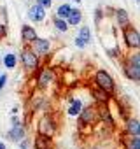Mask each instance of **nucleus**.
I'll use <instances>...</instances> for the list:
<instances>
[{"mask_svg": "<svg viewBox=\"0 0 140 149\" xmlns=\"http://www.w3.org/2000/svg\"><path fill=\"white\" fill-rule=\"evenodd\" d=\"M124 74L131 81H140V53H133L124 61Z\"/></svg>", "mask_w": 140, "mask_h": 149, "instance_id": "1", "label": "nucleus"}, {"mask_svg": "<svg viewBox=\"0 0 140 149\" xmlns=\"http://www.w3.org/2000/svg\"><path fill=\"white\" fill-rule=\"evenodd\" d=\"M123 39H124L126 47H130V49H138L140 47V33L137 32V28H133L130 25L123 26Z\"/></svg>", "mask_w": 140, "mask_h": 149, "instance_id": "2", "label": "nucleus"}, {"mask_svg": "<svg viewBox=\"0 0 140 149\" xmlns=\"http://www.w3.org/2000/svg\"><path fill=\"white\" fill-rule=\"evenodd\" d=\"M95 86H98V88H102L103 91L110 93V91L114 90V79L109 76L105 70H98V72L95 74Z\"/></svg>", "mask_w": 140, "mask_h": 149, "instance_id": "3", "label": "nucleus"}, {"mask_svg": "<svg viewBox=\"0 0 140 149\" xmlns=\"http://www.w3.org/2000/svg\"><path fill=\"white\" fill-rule=\"evenodd\" d=\"M21 61H23V65H25L26 70H35V68L39 67V58H37V54L33 53V49H28V47L23 49V53H21Z\"/></svg>", "mask_w": 140, "mask_h": 149, "instance_id": "4", "label": "nucleus"}, {"mask_svg": "<svg viewBox=\"0 0 140 149\" xmlns=\"http://www.w3.org/2000/svg\"><path fill=\"white\" fill-rule=\"evenodd\" d=\"M39 133H40V135H46V137H49V139L56 133V125H54V121H53L51 116H44V118L39 121Z\"/></svg>", "mask_w": 140, "mask_h": 149, "instance_id": "5", "label": "nucleus"}, {"mask_svg": "<svg viewBox=\"0 0 140 149\" xmlns=\"http://www.w3.org/2000/svg\"><path fill=\"white\" fill-rule=\"evenodd\" d=\"M25 135H26L25 126H23L18 119H12V128H11V132H9V139H11L12 142H19L21 139H25Z\"/></svg>", "mask_w": 140, "mask_h": 149, "instance_id": "6", "label": "nucleus"}, {"mask_svg": "<svg viewBox=\"0 0 140 149\" xmlns=\"http://www.w3.org/2000/svg\"><path fill=\"white\" fill-rule=\"evenodd\" d=\"M28 18H30L32 21H35V23H40V21H44V18H46V9H44L42 6L35 4V6H32V7L28 9Z\"/></svg>", "mask_w": 140, "mask_h": 149, "instance_id": "7", "label": "nucleus"}, {"mask_svg": "<svg viewBox=\"0 0 140 149\" xmlns=\"http://www.w3.org/2000/svg\"><path fill=\"white\" fill-rule=\"evenodd\" d=\"M79 114H81V118H79V125H81V126L89 125V123L96 118V111H95L93 107H86L84 111L81 109V112H79Z\"/></svg>", "mask_w": 140, "mask_h": 149, "instance_id": "8", "label": "nucleus"}, {"mask_svg": "<svg viewBox=\"0 0 140 149\" xmlns=\"http://www.w3.org/2000/svg\"><path fill=\"white\" fill-rule=\"evenodd\" d=\"M32 44H33V53L35 54H46L47 51H49V40L47 39H35V40H32Z\"/></svg>", "mask_w": 140, "mask_h": 149, "instance_id": "9", "label": "nucleus"}, {"mask_svg": "<svg viewBox=\"0 0 140 149\" xmlns=\"http://www.w3.org/2000/svg\"><path fill=\"white\" fill-rule=\"evenodd\" d=\"M53 79H54L53 70H49V68L42 70V72H40V76H39V88H47V86L53 83Z\"/></svg>", "mask_w": 140, "mask_h": 149, "instance_id": "10", "label": "nucleus"}, {"mask_svg": "<svg viewBox=\"0 0 140 149\" xmlns=\"http://www.w3.org/2000/svg\"><path fill=\"white\" fill-rule=\"evenodd\" d=\"M37 39V32L32 28V26H28V25H23V28H21V40L23 42H32V40H35Z\"/></svg>", "mask_w": 140, "mask_h": 149, "instance_id": "11", "label": "nucleus"}, {"mask_svg": "<svg viewBox=\"0 0 140 149\" xmlns=\"http://www.w3.org/2000/svg\"><path fill=\"white\" fill-rule=\"evenodd\" d=\"M81 19H82V13L79 11V9H70V13H68V16H67V23H68V26L70 25H79L81 23Z\"/></svg>", "mask_w": 140, "mask_h": 149, "instance_id": "12", "label": "nucleus"}, {"mask_svg": "<svg viewBox=\"0 0 140 149\" xmlns=\"http://www.w3.org/2000/svg\"><path fill=\"white\" fill-rule=\"evenodd\" d=\"M128 135H140V123L137 119H126V126H124Z\"/></svg>", "mask_w": 140, "mask_h": 149, "instance_id": "13", "label": "nucleus"}, {"mask_svg": "<svg viewBox=\"0 0 140 149\" xmlns=\"http://www.w3.org/2000/svg\"><path fill=\"white\" fill-rule=\"evenodd\" d=\"M93 97H95V100H98V104H109V100H110L109 93L98 86H96V90H93Z\"/></svg>", "mask_w": 140, "mask_h": 149, "instance_id": "14", "label": "nucleus"}, {"mask_svg": "<svg viewBox=\"0 0 140 149\" xmlns=\"http://www.w3.org/2000/svg\"><path fill=\"white\" fill-rule=\"evenodd\" d=\"M116 19H117L119 26L130 25V16H128V13H126L124 9H117V11H116Z\"/></svg>", "mask_w": 140, "mask_h": 149, "instance_id": "15", "label": "nucleus"}, {"mask_svg": "<svg viewBox=\"0 0 140 149\" xmlns=\"http://www.w3.org/2000/svg\"><path fill=\"white\" fill-rule=\"evenodd\" d=\"M126 149H140V135H130L124 140Z\"/></svg>", "mask_w": 140, "mask_h": 149, "instance_id": "16", "label": "nucleus"}, {"mask_svg": "<svg viewBox=\"0 0 140 149\" xmlns=\"http://www.w3.org/2000/svg\"><path fill=\"white\" fill-rule=\"evenodd\" d=\"M81 109H82V102L81 100H72L70 102V105H68V116H79V112H81Z\"/></svg>", "mask_w": 140, "mask_h": 149, "instance_id": "17", "label": "nucleus"}, {"mask_svg": "<svg viewBox=\"0 0 140 149\" xmlns=\"http://www.w3.org/2000/svg\"><path fill=\"white\" fill-rule=\"evenodd\" d=\"M35 146H37V149H46V147H49V137L39 133L37 139H35Z\"/></svg>", "mask_w": 140, "mask_h": 149, "instance_id": "18", "label": "nucleus"}, {"mask_svg": "<svg viewBox=\"0 0 140 149\" xmlns=\"http://www.w3.org/2000/svg\"><path fill=\"white\" fill-rule=\"evenodd\" d=\"M70 4H61L58 9H56V16L58 18H63V19H67V16H68V13H70Z\"/></svg>", "mask_w": 140, "mask_h": 149, "instance_id": "19", "label": "nucleus"}, {"mask_svg": "<svg viewBox=\"0 0 140 149\" xmlns=\"http://www.w3.org/2000/svg\"><path fill=\"white\" fill-rule=\"evenodd\" d=\"M54 26H56L58 32H67V30H68V23H67V19L58 18V16H54Z\"/></svg>", "mask_w": 140, "mask_h": 149, "instance_id": "20", "label": "nucleus"}, {"mask_svg": "<svg viewBox=\"0 0 140 149\" xmlns=\"http://www.w3.org/2000/svg\"><path fill=\"white\" fill-rule=\"evenodd\" d=\"M16 63H18V60H16V54H12V53H7V54H6V58H4V65H6L7 68H16Z\"/></svg>", "mask_w": 140, "mask_h": 149, "instance_id": "21", "label": "nucleus"}, {"mask_svg": "<svg viewBox=\"0 0 140 149\" xmlns=\"http://www.w3.org/2000/svg\"><path fill=\"white\" fill-rule=\"evenodd\" d=\"M79 37H81V39H82V40L88 44V42L91 40V33H89V28H88V26H82V28L79 30Z\"/></svg>", "mask_w": 140, "mask_h": 149, "instance_id": "22", "label": "nucleus"}, {"mask_svg": "<svg viewBox=\"0 0 140 149\" xmlns=\"http://www.w3.org/2000/svg\"><path fill=\"white\" fill-rule=\"evenodd\" d=\"M19 146H21V149H30L32 147V144L28 142V139H21L19 140Z\"/></svg>", "mask_w": 140, "mask_h": 149, "instance_id": "23", "label": "nucleus"}, {"mask_svg": "<svg viewBox=\"0 0 140 149\" xmlns=\"http://www.w3.org/2000/svg\"><path fill=\"white\" fill-rule=\"evenodd\" d=\"M6 83H7V76L6 74H2V76H0V91L4 90V86H6Z\"/></svg>", "mask_w": 140, "mask_h": 149, "instance_id": "24", "label": "nucleus"}, {"mask_svg": "<svg viewBox=\"0 0 140 149\" xmlns=\"http://www.w3.org/2000/svg\"><path fill=\"white\" fill-rule=\"evenodd\" d=\"M37 4H39V6H42V7L46 9V7H49V6H51V0H37Z\"/></svg>", "mask_w": 140, "mask_h": 149, "instance_id": "25", "label": "nucleus"}, {"mask_svg": "<svg viewBox=\"0 0 140 149\" xmlns=\"http://www.w3.org/2000/svg\"><path fill=\"white\" fill-rule=\"evenodd\" d=\"M76 46H77V47H84V46H86V42H84L81 37H77V39H76Z\"/></svg>", "mask_w": 140, "mask_h": 149, "instance_id": "26", "label": "nucleus"}, {"mask_svg": "<svg viewBox=\"0 0 140 149\" xmlns=\"http://www.w3.org/2000/svg\"><path fill=\"white\" fill-rule=\"evenodd\" d=\"M100 19H102V11L96 9V13H95V21H96V25L100 23Z\"/></svg>", "mask_w": 140, "mask_h": 149, "instance_id": "27", "label": "nucleus"}, {"mask_svg": "<svg viewBox=\"0 0 140 149\" xmlns=\"http://www.w3.org/2000/svg\"><path fill=\"white\" fill-rule=\"evenodd\" d=\"M7 30H6V25H0V37H6Z\"/></svg>", "mask_w": 140, "mask_h": 149, "instance_id": "28", "label": "nucleus"}, {"mask_svg": "<svg viewBox=\"0 0 140 149\" xmlns=\"http://www.w3.org/2000/svg\"><path fill=\"white\" fill-rule=\"evenodd\" d=\"M0 149H6V144L4 142H0Z\"/></svg>", "mask_w": 140, "mask_h": 149, "instance_id": "29", "label": "nucleus"}, {"mask_svg": "<svg viewBox=\"0 0 140 149\" xmlns=\"http://www.w3.org/2000/svg\"><path fill=\"white\" fill-rule=\"evenodd\" d=\"M72 2H76V4H79V2H81V0H72Z\"/></svg>", "mask_w": 140, "mask_h": 149, "instance_id": "30", "label": "nucleus"}, {"mask_svg": "<svg viewBox=\"0 0 140 149\" xmlns=\"http://www.w3.org/2000/svg\"><path fill=\"white\" fill-rule=\"evenodd\" d=\"M93 149H100V147H93Z\"/></svg>", "mask_w": 140, "mask_h": 149, "instance_id": "31", "label": "nucleus"}, {"mask_svg": "<svg viewBox=\"0 0 140 149\" xmlns=\"http://www.w3.org/2000/svg\"><path fill=\"white\" fill-rule=\"evenodd\" d=\"M0 65H2V60H0Z\"/></svg>", "mask_w": 140, "mask_h": 149, "instance_id": "32", "label": "nucleus"}, {"mask_svg": "<svg viewBox=\"0 0 140 149\" xmlns=\"http://www.w3.org/2000/svg\"><path fill=\"white\" fill-rule=\"evenodd\" d=\"M46 149H49V147H46Z\"/></svg>", "mask_w": 140, "mask_h": 149, "instance_id": "33", "label": "nucleus"}]
</instances>
